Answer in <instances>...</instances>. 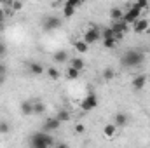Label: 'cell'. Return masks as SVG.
Returning a JSON list of instances; mask_svg holds the SVG:
<instances>
[{
	"label": "cell",
	"instance_id": "31",
	"mask_svg": "<svg viewBox=\"0 0 150 148\" xmlns=\"http://www.w3.org/2000/svg\"><path fill=\"white\" fill-rule=\"evenodd\" d=\"M65 4H67V5H72V7H79V5H80V0H67Z\"/></svg>",
	"mask_w": 150,
	"mask_h": 148
},
{
	"label": "cell",
	"instance_id": "19",
	"mask_svg": "<svg viewBox=\"0 0 150 148\" xmlns=\"http://www.w3.org/2000/svg\"><path fill=\"white\" fill-rule=\"evenodd\" d=\"M47 75H49L52 80H58V78L61 77V72H59L56 66H51V68H47Z\"/></svg>",
	"mask_w": 150,
	"mask_h": 148
},
{
	"label": "cell",
	"instance_id": "17",
	"mask_svg": "<svg viewBox=\"0 0 150 148\" xmlns=\"http://www.w3.org/2000/svg\"><path fill=\"white\" fill-rule=\"evenodd\" d=\"M84 66H86V63H84L82 58H74V59H72V68H75L77 72H82Z\"/></svg>",
	"mask_w": 150,
	"mask_h": 148
},
{
	"label": "cell",
	"instance_id": "10",
	"mask_svg": "<svg viewBox=\"0 0 150 148\" xmlns=\"http://www.w3.org/2000/svg\"><path fill=\"white\" fill-rule=\"evenodd\" d=\"M127 26H129V25H126V23L120 19V21H113V25L110 26V30H112L113 33H126Z\"/></svg>",
	"mask_w": 150,
	"mask_h": 148
},
{
	"label": "cell",
	"instance_id": "11",
	"mask_svg": "<svg viewBox=\"0 0 150 148\" xmlns=\"http://www.w3.org/2000/svg\"><path fill=\"white\" fill-rule=\"evenodd\" d=\"M74 47H75V51H77L79 54H86V52L89 51V45H87L84 40H75V42H74Z\"/></svg>",
	"mask_w": 150,
	"mask_h": 148
},
{
	"label": "cell",
	"instance_id": "23",
	"mask_svg": "<svg viewBox=\"0 0 150 148\" xmlns=\"http://www.w3.org/2000/svg\"><path fill=\"white\" fill-rule=\"evenodd\" d=\"M115 45H117V40L115 38H105L103 40V47L105 49H113Z\"/></svg>",
	"mask_w": 150,
	"mask_h": 148
},
{
	"label": "cell",
	"instance_id": "6",
	"mask_svg": "<svg viewBox=\"0 0 150 148\" xmlns=\"http://www.w3.org/2000/svg\"><path fill=\"white\" fill-rule=\"evenodd\" d=\"M59 125H61V122H59L56 117H49V118H45V120H44L42 132H51V131H56Z\"/></svg>",
	"mask_w": 150,
	"mask_h": 148
},
{
	"label": "cell",
	"instance_id": "1",
	"mask_svg": "<svg viewBox=\"0 0 150 148\" xmlns=\"http://www.w3.org/2000/svg\"><path fill=\"white\" fill-rule=\"evenodd\" d=\"M145 61V54L138 49H131V51H126L120 58V63L122 66L126 68H134V66H140L142 63Z\"/></svg>",
	"mask_w": 150,
	"mask_h": 148
},
{
	"label": "cell",
	"instance_id": "35",
	"mask_svg": "<svg viewBox=\"0 0 150 148\" xmlns=\"http://www.w3.org/2000/svg\"><path fill=\"white\" fill-rule=\"evenodd\" d=\"M0 75H5V66L4 65H0Z\"/></svg>",
	"mask_w": 150,
	"mask_h": 148
},
{
	"label": "cell",
	"instance_id": "22",
	"mask_svg": "<svg viewBox=\"0 0 150 148\" xmlns=\"http://www.w3.org/2000/svg\"><path fill=\"white\" fill-rule=\"evenodd\" d=\"M74 14H75V7L65 4V5H63V16H65V18H72Z\"/></svg>",
	"mask_w": 150,
	"mask_h": 148
},
{
	"label": "cell",
	"instance_id": "26",
	"mask_svg": "<svg viewBox=\"0 0 150 148\" xmlns=\"http://www.w3.org/2000/svg\"><path fill=\"white\" fill-rule=\"evenodd\" d=\"M79 73H80V72H77V70H75V68H72V66L67 70V77H68L70 80H75V78L79 77Z\"/></svg>",
	"mask_w": 150,
	"mask_h": 148
},
{
	"label": "cell",
	"instance_id": "29",
	"mask_svg": "<svg viewBox=\"0 0 150 148\" xmlns=\"http://www.w3.org/2000/svg\"><path fill=\"white\" fill-rule=\"evenodd\" d=\"M75 132H77V134H84V132H86V125H84V124H77V125H75Z\"/></svg>",
	"mask_w": 150,
	"mask_h": 148
},
{
	"label": "cell",
	"instance_id": "28",
	"mask_svg": "<svg viewBox=\"0 0 150 148\" xmlns=\"http://www.w3.org/2000/svg\"><path fill=\"white\" fill-rule=\"evenodd\" d=\"M9 132V124L7 122H0V134H7Z\"/></svg>",
	"mask_w": 150,
	"mask_h": 148
},
{
	"label": "cell",
	"instance_id": "30",
	"mask_svg": "<svg viewBox=\"0 0 150 148\" xmlns=\"http://www.w3.org/2000/svg\"><path fill=\"white\" fill-rule=\"evenodd\" d=\"M11 5H12L14 12H18V11H21V9H23V4H21V2H12Z\"/></svg>",
	"mask_w": 150,
	"mask_h": 148
},
{
	"label": "cell",
	"instance_id": "21",
	"mask_svg": "<svg viewBox=\"0 0 150 148\" xmlns=\"http://www.w3.org/2000/svg\"><path fill=\"white\" fill-rule=\"evenodd\" d=\"M56 118H58L61 124H63V122H68V120H70V113H68L67 110H59L58 115H56Z\"/></svg>",
	"mask_w": 150,
	"mask_h": 148
},
{
	"label": "cell",
	"instance_id": "13",
	"mask_svg": "<svg viewBox=\"0 0 150 148\" xmlns=\"http://www.w3.org/2000/svg\"><path fill=\"white\" fill-rule=\"evenodd\" d=\"M103 134H105L107 138H113V136L117 134V125H115V124H107V125L103 127Z\"/></svg>",
	"mask_w": 150,
	"mask_h": 148
},
{
	"label": "cell",
	"instance_id": "12",
	"mask_svg": "<svg viewBox=\"0 0 150 148\" xmlns=\"http://www.w3.org/2000/svg\"><path fill=\"white\" fill-rule=\"evenodd\" d=\"M113 124H115L117 127H124V125H127V115H126V113H117Z\"/></svg>",
	"mask_w": 150,
	"mask_h": 148
},
{
	"label": "cell",
	"instance_id": "24",
	"mask_svg": "<svg viewBox=\"0 0 150 148\" xmlns=\"http://www.w3.org/2000/svg\"><path fill=\"white\" fill-rule=\"evenodd\" d=\"M133 7H134V9H138V11H143V9H147V7H149V2H147V0H138L136 4H133Z\"/></svg>",
	"mask_w": 150,
	"mask_h": 148
},
{
	"label": "cell",
	"instance_id": "4",
	"mask_svg": "<svg viewBox=\"0 0 150 148\" xmlns=\"http://www.w3.org/2000/svg\"><path fill=\"white\" fill-rule=\"evenodd\" d=\"M140 14H142V11H138V9H134L133 5H129V9L124 12V16H122V21L126 23V25H134L138 19H140Z\"/></svg>",
	"mask_w": 150,
	"mask_h": 148
},
{
	"label": "cell",
	"instance_id": "18",
	"mask_svg": "<svg viewBox=\"0 0 150 148\" xmlns=\"http://www.w3.org/2000/svg\"><path fill=\"white\" fill-rule=\"evenodd\" d=\"M44 70H45V68H44L40 63H32V65H30V72L35 73V75H42L44 73Z\"/></svg>",
	"mask_w": 150,
	"mask_h": 148
},
{
	"label": "cell",
	"instance_id": "9",
	"mask_svg": "<svg viewBox=\"0 0 150 148\" xmlns=\"http://www.w3.org/2000/svg\"><path fill=\"white\" fill-rule=\"evenodd\" d=\"M150 26V23L147 19H143V18H140L134 25H133V30H134V33H143V32H147Z\"/></svg>",
	"mask_w": 150,
	"mask_h": 148
},
{
	"label": "cell",
	"instance_id": "3",
	"mask_svg": "<svg viewBox=\"0 0 150 148\" xmlns=\"http://www.w3.org/2000/svg\"><path fill=\"white\" fill-rule=\"evenodd\" d=\"M96 106H98V98H96L94 92H89L82 99V103H80V110L82 111H91V110H94Z\"/></svg>",
	"mask_w": 150,
	"mask_h": 148
},
{
	"label": "cell",
	"instance_id": "14",
	"mask_svg": "<svg viewBox=\"0 0 150 148\" xmlns=\"http://www.w3.org/2000/svg\"><path fill=\"white\" fill-rule=\"evenodd\" d=\"M21 113L23 115H32L33 113V101H25L23 105H21Z\"/></svg>",
	"mask_w": 150,
	"mask_h": 148
},
{
	"label": "cell",
	"instance_id": "16",
	"mask_svg": "<svg viewBox=\"0 0 150 148\" xmlns=\"http://www.w3.org/2000/svg\"><path fill=\"white\" fill-rule=\"evenodd\" d=\"M122 16H124V11H122V9H119V7L110 9V18H112L113 21H120V19H122Z\"/></svg>",
	"mask_w": 150,
	"mask_h": 148
},
{
	"label": "cell",
	"instance_id": "34",
	"mask_svg": "<svg viewBox=\"0 0 150 148\" xmlns=\"http://www.w3.org/2000/svg\"><path fill=\"white\" fill-rule=\"evenodd\" d=\"M56 148H70V147H68L67 143H59V145H58V147H56Z\"/></svg>",
	"mask_w": 150,
	"mask_h": 148
},
{
	"label": "cell",
	"instance_id": "33",
	"mask_svg": "<svg viewBox=\"0 0 150 148\" xmlns=\"http://www.w3.org/2000/svg\"><path fill=\"white\" fill-rule=\"evenodd\" d=\"M4 18H5V12H4V11H2V9H0V23H2V21H4Z\"/></svg>",
	"mask_w": 150,
	"mask_h": 148
},
{
	"label": "cell",
	"instance_id": "32",
	"mask_svg": "<svg viewBox=\"0 0 150 148\" xmlns=\"http://www.w3.org/2000/svg\"><path fill=\"white\" fill-rule=\"evenodd\" d=\"M5 52H7V45L0 42V58H2V56H5Z\"/></svg>",
	"mask_w": 150,
	"mask_h": 148
},
{
	"label": "cell",
	"instance_id": "8",
	"mask_svg": "<svg viewBox=\"0 0 150 148\" xmlns=\"http://www.w3.org/2000/svg\"><path fill=\"white\" fill-rule=\"evenodd\" d=\"M145 84H147V75H136L133 80H131V85H133V89L134 91H142L143 87H145Z\"/></svg>",
	"mask_w": 150,
	"mask_h": 148
},
{
	"label": "cell",
	"instance_id": "25",
	"mask_svg": "<svg viewBox=\"0 0 150 148\" xmlns=\"http://www.w3.org/2000/svg\"><path fill=\"white\" fill-rule=\"evenodd\" d=\"M113 77H115L113 68H105V70H103V78H105V80H112Z\"/></svg>",
	"mask_w": 150,
	"mask_h": 148
},
{
	"label": "cell",
	"instance_id": "36",
	"mask_svg": "<svg viewBox=\"0 0 150 148\" xmlns=\"http://www.w3.org/2000/svg\"><path fill=\"white\" fill-rule=\"evenodd\" d=\"M4 80H5V75H0V84H2Z\"/></svg>",
	"mask_w": 150,
	"mask_h": 148
},
{
	"label": "cell",
	"instance_id": "20",
	"mask_svg": "<svg viewBox=\"0 0 150 148\" xmlns=\"http://www.w3.org/2000/svg\"><path fill=\"white\" fill-rule=\"evenodd\" d=\"M45 111V105L40 103V101H33V113L35 115H42Z\"/></svg>",
	"mask_w": 150,
	"mask_h": 148
},
{
	"label": "cell",
	"instance_id": "15",
	"mask_svg": "<svg viewBox=\"0 0 150 148\" xmlns=\"http://www.w3.org/2000/svg\"><path fill=\"white\" fill-rule=\"evenodd\" d=\"M68 59V52L67 51H56L54 52V61L56 63H65Z\"/></svg>",
	"mask_w": 150,
	"mask_h": 148
},
{
	"label": "cell",
	"instance_id": "7",
	"mask_svg": "<svg viewBox=\"0 0 150 148\" xmlns=\"http://www.w3.org/2000/svg\"><path fill=\"white\" fill-rule=\"evenodd\" d=\"M59 25H61L59 18H54V16H47V18L44 19V30H47V32H52V30L59 28Z\"/></svg>",
	"mask_w": 150,
	"mask_h": 148
},
{
	"label": "cell",
	"instance_id": "27",
	"mask_svg": "<svg viewBox=\"0 0 150 148\" xmlns=\"http://www.w3.org/2000/svg\"><path fill=\"white\" fill-rule=\"evenodd\" d=\"M101 37H103V40H105V38H113V32L110 30V28H103Z\"/></svg>",
	"mask_w": 150,
	"mask_h": 148
},
{
	"label": "cell",
	"instance_id": "5",
	"mask_svg": "<svg viewBox=\"0 0 150 148\" xmlns=\"http://www.w3.org/2000/svg\"><path fill=\"white\" fill-rule=\"evenodd\" d=\"M100 38H101V32L98 28H89L86 32V35H84V42L89 45V44H96Z\"/></svg>",
	"mask_w": 150,
	"mask_h": 148
},
{
	"label": "cell",
	"instance_id": "2",
	"mask_svg": "<svg viewBox=\"0 0 150 148\" xmlns=\"http://www.w3.org/2000/svg\"><path fill=\"white\" fill-rule=\"evenodd\" d=\"M54 143V138L49 134V132H35L32 138H30V147L32 148H49Z\"/></svg>",
	"mask_w": 150,
	"mask_h": 148
}]
</instances>
